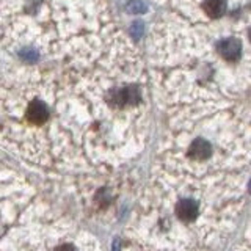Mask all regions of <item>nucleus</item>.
Listing matches in <instances>:
<instances>
[{"label": "nucleus", "mask_w": 251, "mask_h": 251, "mask_svg": "<svg viewBox=\"0 0 251 251\" xmlns=\"http://www.w3.org/2000/svg\"><path fill=\"white\" fill-rule=\"evenodd\" d=\"M201 6L210 19H218L226 13V0H202Z\"/></svg>", "instance_id": "39448f33"}, {"label": "nucleus", "mask_w": 251, "mask_h": 251, "mask_svg": "<svg viewBox=\"0 0 251 251\" xmlns=\"http://www.w3.org/2000/svg\"><path fill=\"white\" fill-rule=\"evenodd\" d=\"M57 251H75V248L73 245H68V243H65V245H60Z\"/></svg>", "instance_id": "0eeeda50"}, {"label": "nucleus", "mask_w": 251, "mask_h": 251, "mask_svg": "<svg viewBox=\"0 0 251 251\" xmlns=\"http://www.w3.org/2000/svg\"><path fill=\"white\" fill-rule=\"evenodd\" d=\"M217 49H218V53L222 55L226 61L234 63V61H237L240 57L242 44H240L239 39H235V38H225L218 43Z\"/></svg>", "instance_id": "7ed1b4c3"}, {"label": "nucleus", "mask_w": 251, "mask_h": 251, "mask_svg": "<svg viewBox=\"0 0 251 251\" xmlns=\"http://www.w3.org/2000/svg\"><path fill=\"white\" fill-rule=\"evenodd\" d=\"M176 215L184 222H190L195 217H198V204L190 200L180 201L176 206Z\"/></svg>", "instance_id": "423d86ee"}, {"label": "nucleus", "mask_w": 251, "mask_h": 251, "mask_svg": "<svg viewBox=\"0 0 251 251\" xmlns=\"http://www.w3.org/2000/svg\"><path fill=\"white\" fill-rule=\"evenodd\" d=\"M0 46L33 65L53 55L108 58L126 41L107 0H0Z\"/></svg>", "instance_id": "f257e3e1"}, {"label": "nucleus", "mask_w": 251, "mask_h": 251, "mask_svg": "<svg viewBox=\"0 0 251 251\" xmlns=\"http://www.w3.org/2000/svg\"><path fill=\"white\" fill-rule=\"evenodd\" d=\"M212 154V146L206 140H195L188 148V155L195 160H206Z\"/></svg>", "instance_id": "20e7f679"}, {"label": "nucleus", "mask_w": 251, "mask_h": 251, "mask_svg": "<svg viewBox=\"0 0 251 251\" xmlns=\"http://www.w3.org/2000/svg\"><path fill=\"white\" fill-rule=\"evenodd\" d=\"M248 38H250V43H251V28L248 30Z\"/></svg>", "instance_id": "6e6552de"}, {"label": "nucleus", "mask_w": 251, "mask_h": 251, "mask_svg": "<svg viewBox=\"0 0 251 251\" xmlns=\"http://www.w3.org/2000/svg\"><path fill=\"white\" fill-rule=\"evenodd\" d=\"M50 116V108L47 105V102L38 96H33L25 104V110H24V118L27 120L28 124L35 126V127H41L47 123Z\"/></svg>", "instance_id": "f03ea898"}, {"label": "nucleus", "mask_w": 251, "mask_h": 251, "mask_svg": "<svg viewBox=\"0 0 251 251\" xmlns=\"http://www.w3.org/2000/svg\"><path fill=\"white\" fill-rule=\"evenodd\" d=\"M250 192H251V182H250Z\"/></svg>", "instance_id": "1a4fd4ad"}]
</instances>
